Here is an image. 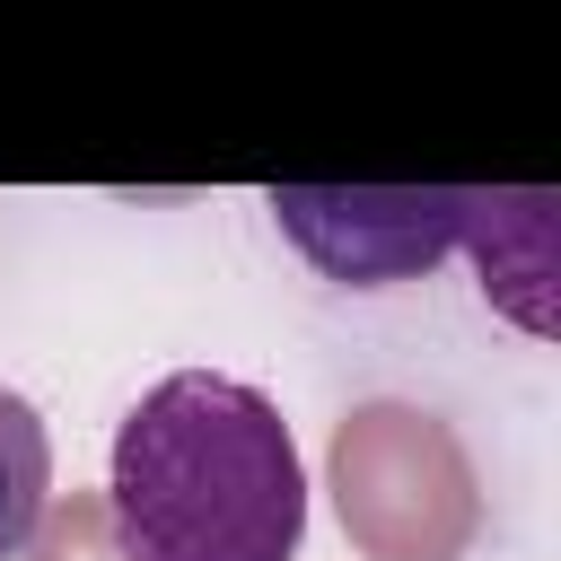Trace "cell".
Here are the masks:
<instances>
[{
	"label": "cell",
	"mask_w": 561,
	"mask_h": 561,
	"mask_svg": "<svg viewBox=\"0 0 561 561\" xmlns=\"http://www.w3.org/2000/svg\"><path fill=\"white\" fill-rule=\"evenodd\" d=\"M105 526L123 561H289L307 535V465L280 403L219 368L158 377L114 421Z\"/></svg>",
	"instance_id": "obj_1"
},
{
	"label": "cell",
	"mask_w": 561,
	"mask_h": 561,
	"mask_svg": "<svg viewBox=\"0 0 561 561\" xmlns=\"http://www.w3.org/2000/svg\"><path fill=\"white\" fill-rule=\"evenodd\" d=\"M44 508H53V438H44L35 403L0 386V561H18L35 543Z\"/></svg>",
	"instance_id": "obj_3"
},
{
	"label": "cell",
	"mask_w": 561,
	"mask_h": 561,
	"mask_svg": "<svg viewBox=\"0 0 561 561\" xmlns=\"http://www.w3.org/2000/svg\"><path fill=\"white\" fill-rule=\"evenodd\" d=\"M35 561H123L114 526H105V491H79L70 508H53V526H35Z\"/></svg>",
	"instance_id": "obj_4"
},
{
	"label": "cell",
	"mask_w": 561,
	"mask_h": 561,
	"mask_svg": "<svg viewBox=\"0 0 561 561\" xmlns=\"http://www.w3.org/2000/svg\"><path fill=\"white\" fill-rule=\"evenodd\" d=\"M491 202L500 193H412V184H386V193H324V184H280L272 193V219L298 237L307 263H324L333 280L351 289H377V280H403L421 272L430 254H447L456 237H482L491 228Z\"/></svg>",
	"instance_id": "obj_2"
}]
</instances>
